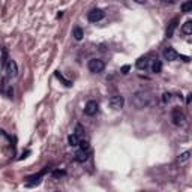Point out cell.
Returning <instances> with one entry per match:
<instances>
[{
    "mask_svg": "<svg viewBox=\"0 0 192 192\" xmlns=\"http://www.w3.org/2000/svg\"><path fill=\"white\" fill-rule=\"evenodd\" d=\"M153 102V96L149 92H137L132 98V104L137 108H147Z\"/></svg>",
    "mask_w": 192,
    "mask_h": 192,
    "instance_id": "obj_1",
    "label": "cell"
},
{
    "mask_svg": "<svg viewBox=\"0 0 192 192\" xmlns=\"http://www.w3.org/2000/svg\"><path fill=\"white\" fill-rule=\"evenodd\" d=\"M87 68H89V71L93 72V74H101L105 69V63L101 59H90L89 63H87Z\"/></svg>",
    "mask_w": 192,
    "mask_h": 192,
    "instance_id": "obj_2",
    "label": "cell"
},
{
    "mask_svg": "<svg viewBox=\"0 0 192 192\" xmlns=\"http://www.w3.org/2000/svg\"><path fill=\"white\" fill-rule=\"evenodd\" d=\"M3 72H5L6 77H9V78H15V77L18 75V66H17V63H15V60L9 59L8 65L3 69Z\"/></svg>",
    "mask_w": 192,
    "mask_h": 192,
    "instance_id": "obj_3",
    "label": "cell"
},
{
    "mask_svg": "<svg viewBox=\"0 0 192 192\" xmlns=\"http://www.w3.org/2000/svg\"><path fill=\"white\" fill-rule=\"evenodd\" d=\"M105 17V14H104V11L102 9H92L89 14H87V20L90 21V23H98V21H101L102 18Z\"/></svg>",
    "mask_w": 192,
    "mask_h": 192,
    "instance_id": "obj_4",
    "label": "cell"
},
{
    "mask_svg": "<svg viewBox=\"0 0 192 192\" xmlns=\"http://www.w3.org/2000/svg\"><path fill=\"white\" fill-rule=\"evenodd\" d=\"M98 110H99L98 102H96V101H89V102L86 104V107H84V114L89 116V117H92L98 113Z\"/></svg>",
    "mask_w": 192,
    "mask_h": 192,
    "instance_id": "obj_5",
    "label": "cell"
},
{
    "mask_svg": "<svg viewBox=\"0 0 192 192\" xmlns=\"http://www.w3.org/2000/svg\"><path fill=\"white\" fill-rule=\"evenodd\" d=\"M108 104L113 110H120V108H123V105H125V98L120 96V95H116V96H113L110 99Z\"/></svg>",
    "mask_w": 192,
    "mask_h": 192,
    "instance_id": "obj_6",
    "label": "cell"
},
{
    "mask_svg": "<svg viewBox=\"0 0 192 192\" xmlns=\"http://www.w3.org/2000/svg\"><path fill=\"white\" fill-rule=\"evenodd\" d=\"M171 120H173V123L176 126L182 125V122H183V113H182V110L179 108V107L173 108V111H171Z\"/></svg>",
    "mask_w": 192,
    "mask_h": 192,
    "instance_id": "obj_7",
    "label": "cell"
},
{
    "mask_svg": "<svg viewBox=\"0 0 192 192\" xmlns=\"http://www.w3.org/2000/svg\"><path fill=\"white\" fill-rule=\"evenodd\" d=\"M162 56H164V59L168 60V62H174V60L179 59V53H177L174 48L167 47V48H164V51H162Z\"/></svg>",
    "mask_w": 192,
    "mask_h": 192,
    "instance_id": "obj_8",
    "label": "cell"
},
{
    "mask_svg": "<svg viewBox=\"0 0 192 192\" xmlns=\"http://www.w3.org/2000/svg\"><path fill=\"white\" fill-rule=\"evenodd\" d=\"M135 66H137V69H140V71H146L147 68L150 66V57L149 56H141V57L135 62Z\"/></svg>",
    "mask_w": 192,
    "mask_h": 192,
    "instance_id": "obj_9",
    "label": "cell"
},
{
    "mask_svg": "<svg viewBox=\"0 0 192 192\" xmlns=\"http://www.w3.org/2000/svg\"><path fill=\"white\" fill-rule=\"evenodd\" d=\"M89 156H90V150H83V149H80V150L75 153L74 159H75L77 162H80V164H84V162L89 159Z\"/></svg>",
    "mask_w": 192,
    "mask_h": 192,
    "instance_id": "obj_10",
    "label": "cell"
},
{
    "mask_svg": "<svg viewBox=\"0 0 192 192\" xmlns=\"http://www.w3.org/2000/svg\"><path fill=\"white\" fill-rule=\"evenodd\" d=\"M177 23H179V18H173L170 23H168L167 27V38H173L174 35V30L177 29Z\"/></svg>",
    "mask_w": 192,
    "mask_h": 192,
    "instance_id": "obj_11",
    "label": "cell"
},
{
    "mask_svg": "<svg viewBox=\"0 0 192 192\" xmlns=\"http://www.w3.org/2000/svg\"><path fill=\"white\" fill-rule=\"evenodd\" d=\"M152 69V72L153 74H161V71H162V62L161 60H158V59H155L153 62L150 63V66H149Z\"/></svg>",
    "mask_w": 192,
    "mask_h": 192,
    "instance_id": "obj_12",
    "label": "cell"
},
{
    "mask_svg": "<svg viewBox=\"0 0 192 192\" xmlns=\"http://www.w3.org/2000/svg\"><path fill=\"white\" fill-rule=\"evenodd\" d=\"M72 36H74V39H75V41H81V39H83V36H84L83 29H81L80 26H75V27L72 29Z\"/></svg>",
    "mask_w": 192,
    "mask_h": 192,
    "instance_id": "obj_13",
    "label": "cell"
},
{
    "mask_svg": "<svg viewBox=\"0 0 192 192\" xmlns=\"http://www.w3.org/2000/svg\"><path fill=\"white\" fill-rule=\"evenodd\" d=\"M68 144L71 146V147H78V144H80V138H78V135L75 134H71L68 137Z\"/></svg>",
    "mask_w": 192,
    "mask_h": 192,
    "instance_id": "obj_14",
    "label": "cell"
},
{
    "mask_svg": "<svg viewBox=\"0 0 192 192\" xmlns=\"http://www.w3.org/2000/svg\"><path fill=\"white\" fill-rule=\"evenodd\" d=\"M189 159H191V150H186V152H183V153L179 155L177 161H179V164H185V162H188Z\"/></svg>",
    "mask_w": 192,
    "mask_h": 192,
    "instance_id": "obj_15",
    "label": "cell"
},
{
    "mask_svg": "<svg viewBox=\"0 0 192 192\" xmlns=\"http://www.w3.org/2000/svg\"><path fill=\"white\" fill-rule=\"evenodd\" d=\"M182 32H183L185 35H191L192 33V21L191 20H188V21L182 26Z\"/></svg>",
    "mask_w": 192,
    "mask_h": 192,
    "instance_id": "obj_16",
    "label": "cell"
},
{
    "mask_svg": "<svg viewBox=\"0 0 192 192\" xmlns=\"http://www.w3.org/2000/svg\"><path fill=\"white\" fill-rule=\"evenodd\" d=\"M54 75H56V78H57L59 81H62V83L65 84V86H66V87H71V86H72V83H71V81H69V80H66V78H65V77L62 75V74H60V72H59V71H56V74H54Z\"/></svg>",
    "mask_w": 192,
    "mask_h": 192,
    "instance_id": "obj_17",
    "label": "cell"
},
{
    "mask_svg": "<svg viewBox=\"0 0 192 192\" xmlns=\"http://www.w3.org/2000/svg\"><path fill=\"white\" fill-rule=\"evenodd\" d=\"M74 134L78 135V138H80V140H83L84 135H86V131H84V128L81 125H77L75 126V132H74Z\"/></svg>",
    "mask_w": 192,
    "mask_h": 192,
    "instance_id": "obj_18",
    "label": "cell"
},
{
    "mask_svg": "<svg viewBox=\"0 0 192 192\" xmlns=\"http://www.w3.org/2000/svg\"><path fill=\"white\" fill-rule=\"evenodd\" d=\"M191 11H192V0H188V2H185L183 5H182V12L189 14Z\"/></svg>",
    "mask_w": 192,
    "mask_h": 192,
    "instance_id": "obj_19",
    "label": "cell"
},
{
    "mask_svg": "<svg viewBox=\"0 0 192 192\" xmlns=\"http://www.w3.org/2000/svg\"><path fill=\"white\" fill-rule=\"evenodd\" d=\"M171 101H173V93L171 92H165L162 95V102L164 104H170Z\"/></svg>",
    "mask_w": 192,
    "mask_h": 192,
    "instance_id": "obj_20",
    "label": "cell"
},
{
    "mask_svg": "<svg viewBox=\"0 0 192 192\" xmlns=\"http://www.w3.org/2000/svg\"><path fill=\"white\" fill-rule=\"evenodd\" d=\"M63 176H66V171H65V170H54V171H53V177H54V179H60V177H63Z\"/></svg>",
    "mask_w": 192,
    "mask_h": 192,
    "instance_id": "obj_21",
    "label": "cell"
},
{
    "mask_svg": "<svg viewBox=\"0 0 192 192\" xmlns=\"http://www.w3.org/2000/svg\"><path fill=\"white\" fill-rule=\"evenodd\" d=\"M78 147L80 149H83V150H90V146H89V141H86V140H80V144H78Z\"/></svg>",
    "mask_w": 192,
    "mask_h": 192,
    "instance_id": "obj_22",
    "label": "cell"
},
{
    "mask_svg": "<svg viewBox=\"0 0 192 192\" xmlns=\"http://www.w3.org/2000/svg\"><path fill=\"white\" fill-rule=\"evenodd\" d=\"M129 69H131V66H129V65H125V66L122 68V74H128Z\"/></svg>",
    "mask_w": 192,
    "mask_h": 192,
    "instance_id": "obj_23",
    "label": "cell"
},
{
    "mask_svg": "<svg viewBox=\"0 0 192 192\" xmlns=\"http://www.w3.org/2000/svg\"><path fill=\"white\" fill-rule=\"evenodd\" d=\"M12 96H14V90L9 87V89H8V98H12Z\"/></svg>",
    "mask_w": 192,
    "mask_h": 192,
    "instance_id": "obj_24",
    "label": "cell"
},
{
    "mask_svg": "<svg viewBox=\"0 0 192 192\" xmlns=\"http://www.w3.org/2000/svg\"><path fill=\"white\" fill-rule=\"evenodd\" d=\"M191 99H192V95H191V93H189V95L186 96V104H188V105L191 104Z\"/></svg>",
    "mask_w": 192,
    "mask_h": 192,
    "instance_id": "obj_25",
    "label": "cell"
},
{
    "mask_svg": "<svg viewBox=\"0 0 192 192\" xmlns=\"http://www.w3.org/2000/svg\"><path fill=\"white\" fill-rule=\"evenodd\" d=\"M134 2H135V3H138V5H144L147 0H134Z\"/></svg>",
    "mask_w": 192,
    "mask_h": 192,
    "instance_id": "obj_26",
    "label": "cell"
},
{
    "mask_svg": "<svg viewBox=\"0 0 192 192\" xmlns=\"http://www.w3.org/2000/svg\"><path fill=\"white\" fill-rule=\"evenodd\" d=\"M164 3H176V0H162Z\"/></svg>",
    "mask_w": 192,
    "mask_h": 192,
    "instance_id": "obj_27",
    "label": "cell"
},
{
    "mask_svg": "<svg viewBox=\"0 0 192 192\" xmlns=\"http://www.w3.org/2000/svg\"><path fill=\"white\" fill-rule=\"evenodd\" d=\"M182 59H183L185 62H189V57H186V56H182Z\"/></svg>",
    "mask_w": 192,
    "mask_h": 192,
    "instance_id": "obj_28",
    "label": "cell"
},
{
    "mask_svg": "<svg viewBox=\"0 0 192 192\" xmlns=\"http://www.w3.org/2000/svg\"><path fill=\"white\" fill-rule=\"evenodd\" d=\"M0 90H2V86H0Z\"/></svg>",
    "mask_w": 192,
    "mask_h": 192,
    "instance_id": "obj_29",
    "label": "cell"
}]
</instances>
